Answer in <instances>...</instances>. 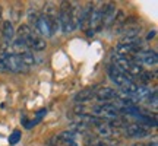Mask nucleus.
<instances>
[{
    "mask_svg": "<svg viewBox=\"0 0 158 146\" xmlns=\"http://www.w3.org/2000/svg\"><path fill=\"white\" fill-rule=\"evenodd\" d=\"M18 35H19L18 38L22 39L29 50L43 51V50H45V47H47L45 39L41 38L38 34H35L34 31H32V28H31L29 25H27V23H23V25L19 26V29H18Z\"/></svg>",
    "mask_w": 158,
    "mask_h": 146,
    "instance_id": "obj_1",
    "label": "nucleus"
},
{
    "mask_svg": "<svg viewBox=\"0 0 158 146\" xmlns=\"http://www.w3.org/2000/svg\"><path fill=\"white\" fill-rule=\"evenodd\" d=\"M114 66L122 70L124 75H127L130 79L132 78H141V75L143 73V69L141 67V64H138L135 60H132L130 57H122L117 56V59L114 60Z\"/></svg>",
    "mask_w": 158,
    "mask_h": 146,
    "instance_id": "obj_2",
    "label": "nucleus"
},
{
    "mask_svg": "<svg viewBox=\"0 0 158 146\" xmlns=\"http://www.w3.org/2000/svg\"><path fill=\"white\" fill-rule=\"evenodd\" d=\"M0 59L3 62V66H5L6 72H12V73H22L27 72V67L23 66V63L21 62V59L12 53H7V51H3L0 53Z\"/></svg>",
    "mask_w": 158,
    "mask_h": 146,
    "instance_id": "obj_3",
    "label": "nucleus"
},
{
    "mask_svg": "<svg viewBox=\"0 0 158 146\" xmlns=\"http://www.w3.org/2000/svg\"><path fill=\"white\" fill-rule=\"evenodd\" d=\"M91 114L94 116V117L100 118L101 121L104 120H114V118L118 117V112L117 110L113 107V105H110V104H98L95 107H92L91 110Z\"/></svg>",
    "mask_w": 158,
    "mask_h": 146,
    "instance_id": "obj_4",
    "label": "nucleus"
},
{
    "mask_svg": "<svg viewBox=\"0 0 158 146\" xmlns=\"http://www.w3.org/2000/svg\"><path fill=\"white\" fill-rule=\"evenodd\" d=\"M69 10H70V3L69 2H63L59 9V15H57V21H59V26L62 28L64 34H68L70 31H73L72 23H70V16H69Z\"/></svg>",
    "mask_w": 158,
    "mask_h": 146,
    "instance_id": "obj_5",
    "label": "nucleus"
},
{
    "mask_svg": "<svg viewBox=\"0 0 158 146\" xmlns=\"http://www.w3.org/2000/svg\"><path fill=\"white\" fill-rule=\"evenodd\" d=\"M108 76H110V79L117 85L118 88H123V86H126L129 82H132V79H130L127 75H124L122 70H118L114 64H111V66L108 67Z\"/></svg>",
    "mask_w": 158,
    "mask_h": 146,
    "instance_id": "obj_6",
    "label": "nucleus"
},
{
    "mask_svg": "<svg viewBox=\"0 0 158 146\" xmlns=\"http://www.w3.org/2000/svg\"><path fill=\"white\" fill-rule=\"evenodd\" d=\"M138 64H147V66H155L158 60L157 53L152 50H141L135 54Z\"/></svg>",
    "mask_w": 158,
    "mask_h": 146,
    "instance_id": "obj_7",
    "label": "nucleus"
},
{
    "mask_svg": "<svg viewBox=\"0 0 158 146\" xmlns=\"http://www.w3.org/2000/svg\"><path fill=\"white\" fill-rule=\"evenodd\" d=\"M124 132L126 135L129 137H145L147 135H149V130L145 124H141V123H132V124H127L124 127Z\"/></svg>",
    "mask_w": 158,
    "mask_h": 146,
    "instance_id": "obj_8",
    "label": "nucleus"
},
{
    "mask_svg": "<svg viewBox=\"0 0 158 146\" xmlns=\"http://www.w3.org/2000/svg\"><path fill=\"white\" fill-rule=\"evenodd\" d=\"M139 32L141 28H124L123 35H122V43L120 44H138V39H139Z\"/></svg>",
    "mask_w": 158,
    "mask_h": 146,
    "instance_id": "obj_9",
    "label": "nucleus"
},
{
    "mask_svg": "<svg viewBox=\"0 0 158 146\" xmlns=\"http://www.w3.org/2000/svg\"><path fill=\"white\" fill-rule=\"evenodd\" d=\"M34 25H35V28H37V31H38L43 37H51V35H53L51 25H50L48 19H47L45 16H40L38 21H37Z\"/></svg>",
    "mask_w": 158,
    "mask_h": 146,
    "instance_id": "obj_10",
    "label": "nucleus"
},
{
    "mask_svg": "<svg viewBox=\"0 0 158 146\" xmlns=\"http://www.w3.org/2000/svg\"><path fill=\"white\" fill-rule=\"evenodd\" d=\"M117 92L113 89V88H108V86H104V88H100V89L95 92V98L100 99V101H111V99H116L117 98Z\"/></svg>",
    "mask_w": 158,
    "mask_h": 146,
    "instance_id": "obj_11",
    "label": "nucleus"
},
{
    "mask_svg": "<svg viewBox=\"0 0 158 146\" xmlns=\"http://www.w3.org/2000/svg\"><path fill=\"white\" fill-rule=\"evenodd\" d=\"M95 132L97 135L100 136L101 139H110V137H113L117 132L113 129V127H110L106 121H100V123L95 126Z\"/></svg>",
    "mask_w": 158,
    "mask_h": 146,
    "instance_id": "obj_12",
    "label": "nucleus"
},
{
    "mask_svg": "<svg viewBox=\"0 0 158 146\" xmlns=\"http://www.w3.org/2000/svg\"><path fill=\"white\" fill-rule=\"evenodd\" d=\"M138 51H141L138 44H120L116 48L117 56H122V57H129L132 54H136Z\"/></svg>",
    "mask_w": 158,
    "mask_h": 146,
    "instance_id": "obj_13",
    "label": "nucleus"
},
{
    "mask_svg": "<svg viewBox=\"0 0 158 146\" xmlns=\"http://www.w3.org/2000/svg\"><path fill=\"white\" fill-rule=\"evenodd\" d=\"M81 12H82V6L75 3L70 5V10H69V16H70V23H72V28L76 29L79 28V23H81Z\"/></svg>",
    "mask_w": 158,
    "mask_h": 146,
    "instance_id": "obj_14",
    "label": "nucleus"
},
{
    "mask_svg": "<svg viewBox=\"0 0 158 146\" xmlns=\"http://www.w3.org/2000/svg\"><path fill=\"white\" fill-rule=\"evenodd\" d=\"M116 16H117L116 7H114L113 5H107L106 10H104V13H102L101 25L102 26H110V25H113L114 21H116Z\"/></svg>",
    "mask_w": 158,
    "mask_h": 146,
    "instance_id": "obj_15",
    "label": "nucleus"
},
{
    "mask_svg": "<svg viewBox=\"0 0 158 146\" xmlns=\"http://www.w3.org/2000/svg\"><path fill=\"white\" fill-rule=\"evenodd\" d=\"M10 44H12V54H15V56H18V57L22 56V54H25L27 51H31L28 47H27V44H25L21 38H15Z\"/></svg>",
    "mask_w": 158,
    "mask_h": 146,
    "instance_id": "obj_16",
    "label": "nucleus"
},
{
    "mask_svg": "<svg viewBox=\"0 0 158 146\" xmlns=\"http://www.w3.org/2000/svg\"><path fill=\"white\" fill-rule=\"evenodd\" d=\"M2 32H3V38L6 39V43L9 44L15 39V29H13V25H12L10 21H6L3 22V26H2Z\"/></svg>",
    "mask_w": 158,
    "mask_h": 146,
    "instance_id": "obj_17",
    "label": "nucleus"
},
{
    "mask_svg": "<svg viewBox=\"0 0 158 146\" xmlns=\"http://www.w3.org/2000/svg\"><path fill=\"white\" fill-rule=\"evenodd\" d=\"M95 96V92H94V89H84V91H81V92H78L76 94V96H75V101L76 102H86V101H89V99H92Z\"/></svg>",
    "mask_w": 158,
    "mask_h": 146,
    "instance_id": "obj_18",
    "label": "nucleus"
},
{
    "mask_svg": "<svg viewBox=\"0 0 158 146\" xmlns=\"http://www.w3.org/2000/svg\"><path fill=\"white\" fill-rule=\"evenodd\" d=\"M19 59H21V62L23 63V66H25V67H29V66H34L35 64V57H34V54H32L31 51H27L25 54L19 56Z\"/></svg>",
    "mask_w": 158,
    "mask_h": 146,
    "instance_id": "obj_19",
    "label": "nucleus"
},
{
    "mask_svg": "<svg viewBox=\"0 0 158 146\" xmlns=\"http://www.w3.org/2000/svg\"><path fill=\"white\" fill-rule=\"evenodd\" d=\"M118 142L113 140V139H100V140H94L91 142L92 146H117Z\"/></svg>",
    "mask_w": 158,
    "mask_h": 146,
    "instance_id": "obj_20",
    "label": "nucleus"
},
{
    "mask_svg": "<svg viewBox=\"0 0 158 146\" xmlns=\"http://www.w3.org/2000/svg\"><path fill=\"white\" fill-rule=\"evenodd\" d=\"M19 140H21V132L19 130H13L12 135L9 136V143L10 145H16Z\"/></svg>",
    "mask_w": 158,
    "mask_h": 146,
    "instance_id": "obj_21",
    "label": "nucleus"
},
{
    "mask_svg": "<svg viewBox=\"0 0 158 146\" xmlns=\"http://www.w3.org/2000/svg\"><path fill=\"white\" fill-rule=\"evenodd\" d=\"M38 18H40V15L37 13V10H29L28 19H29V22H31V23H35L37 21H38Z\"/></svg>",
    "mask_w": 158,
    "mask_h": 146,
    "instance_id": "obj_22",
    "label": "nucleus"
},
{
    "mask_svg": "<svg viewBox=\"0 0 158 146\" xmlns=\"http://www.w3.org/2000/svg\"><path fill=\"white\" fill-rule=\"evenodd\" d=\"M155 34H157V31H155V29H154V31H151V32H148L147 39H154V38H155Z\"/></svg>",
    "mask_w": 158,
    "mask_h": 146,
    "instance_id": "obj_23",
    "label": "nucleus"
},
{
    "mask_svg": "<svg viewBox=\"0 0 158 146\" xmlns=\"http://www.w3.org/2000/svg\"><path fill=\"white\" fill-rule=\"evenodd\" d=\"M0 72H6L5 66H3V62H2V59H0Z\"/></svg>",
    "mask_w": 158,
    "mask_h": 146,
    "instance_id": "obj_24",
    "label": "nucleus"
},
{
    "mask_svg": "<svg viewBox=\"0 0 158 146\" xmlns=\"http://www.w3.org/2000/svg\"><path fill=\"white\" fill-rule=\"evenodd\" d=\"M147 146H158V143H157L155 140H154V142H151V143H148Z\"/></svg>",
    "mask_w": 158,
    "mask_h": 146,
    "instance_id": "obj_25",
    "label": "nucleus"
},
{
    "mask_svg": "<svg viewBox=\"0 0 158 146\" xmlns=\"http://www.w3.org/2000/svg\"><path fill=\"white\" fill-rule=\"evenodd\" d=\"M0 16H2V7H0Z\"/></svg>",
    "mask_w": 158,
    "mask_h": 146,
    "instance_id": "obj_26",
    "label": "nucleus"
}]
</instances>
